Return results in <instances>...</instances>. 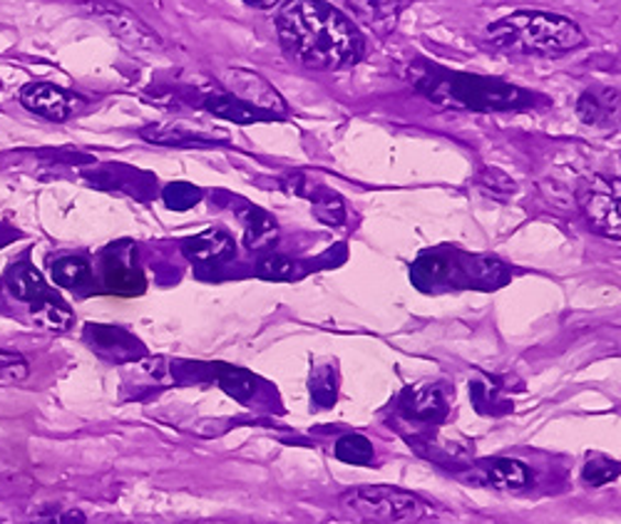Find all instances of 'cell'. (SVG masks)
<instances>
[{"instance_id": "cell-25", "label": "cell", "mask_w": 621, "mask_h": 524, "mask_svg": "<svg viewBox=\"0 0 621 524\" xmlns=\"http://www.w3.org/2000/svg\"><path fill=\"white\" fill-rule=\"evenodd\" d=\"M619 478V462L604 458V455H589L585 470H581V480H585L589 488H601V484H609Z\"/></svg>"}, {"instance_id": "cell-9", "label": "cell", "mask_w": 621, "mask_h": 524, "mask_svg": "<svg viewBox=\"0 0 621 524\" xmlns=\"http://www.w3.org/2000/svg\"><path fill=\"white\" fill-rule=\"evenodd\" d=\"M579 209L585 211L591 229L601 237L619 239L621 234V219H619V199L611 197L609 192L599 187H585L577 192Z\"/></svg>"}, {"instance_id": "cell-12", "label": "cell", "mask_w": 621, "mask_h": 524, "mask_svg": "<svg viewBox=\"0 0 621 524\" xmlns=\"http://www.w3.org/2000/svg\"><path fill=\"white\" fill-rule=\"evenodd\" d=\"M401 407L407 417L423 423H438L448 413V405H445L438 387H407Z\"/></svg>"}, {"instance_id": "cell-6", "label": "cell", "mask_w": 621, "mask_h": 524, "mask_svg": "<svg viewBox=\"0 0 621 524\" xmlns=\"http://www.w3.org/2000/svg\"><path fill=\"white\" fill-rule=\"evenodd\" d=\"M225 83L229 87V95H235L237 100L251 105V108L257 110H264L269 114L274 112H284L286 110V102L284 97H281L274 87H271L264 77L251 73V70H241V67H235V70H229L225 75Z\"/></svg>"}, {"instance_id": "cell-7", "label": "cell", "mask_w": 621, "mask_h": 524, "mask_svg": "<svg viewBox=\"0 0 621 524\" xmlns=\"http://www.w3.org/2000/svg\"><path fill=\"white\" fill-rule=\"evenodd\" d=\"M85 338L97 356L108 358L112 363L138 361V358L144 356V346L140 343V338H134L120 326L90 324L85 331Z\"/></svg>"}, {"instance_id": "cell-27", "label": "cell", "mask_w": 621, "mask_h": 524, "mask_svg": "<svg viewBox=\"0 0 621 524\" xmlns=\"http://www.w3.org/2000/svg\"><path fill=\"white\" fill-rule=\"evenodd\" d=\"M162 199L170 209L187 211V209L194 207V204L201 201V189L194 187V184H187V182H174V184H170V187H164Z\"/></svg>"}, {"instance_id": "cell-4", "label": "cell", "mask_w": 621, "mask_h": 524, "mask_svg": "<svg viewBox=\"0 0 621 524\" xmlns=\"http://www.w3.org/2000/svg\"><path fill=\"white\" fill-rule=\"evenodd\" d=\"M435 92L450 95L453 102L475 110H508L527 100L518 87L470 75H448L443 83H435Z\"/></svg>"}, {"instance_id": "cell-10", "label": "cell", "mask_w": 621, "mask_h": 524, "mask_svg": "<svg viewBox=\"0 0 621 524\" xmlns=\"http://www.w3.org/2000/svg\"><path fill=\"white\" fill-rule=\"evenodd\" d=\"M235 239L221 229L201 231V234L184 241V254L197 264H219V261L235 256Z\"/></svg>"}, {"instance_id": "cell-31", "label": "cell", "mask_w": 621, "mask_h": 524, "mask_svg": "<svg viewBox=\"0 0 621 524\" xmlns=\"http://www.w3.org/2000/svg\"><path fill=\"white\" fill-rule=\"evenodd\" d=\"M249 8H259V11H266V8H274L279 0H244Z\"/></svg>"}, {"instance_id": "cell-20", "label": "cell", "mask_w": 621, "mask_h": 524, "mask_svg": "<svg viewBox=\"0 0 621 524\" xmlns=\"http://www.w3.org/2000/svg\"><path fill=\"white\" fill-rule=\"evenodd\" d=\"M105 286L118 296H138L144 291V276L138 269L115 261V264H108V269H105Z\"/></svg>"}, {"instance_id": "cell-30", "label": "cell", "mask_w": 621, "mask_h": 524, "mask_svg": "<svg viewBox=\"0 0 621 524\" xmlns=\"http://www.w3.org/2000/svg\"><path fill=\"white\" fill-rule=\"evenodd\" d=\"M601 112H609V110L599 102V97L595 92L581 95V100H579V118L581 120L597 124V122H601Z\"/></svg>"}, {"instance_id": "cell-1", "label": "cell", "mask_w": 621, "mask_h": 524, "mask_svg": "<svg viewBox=\"0 0 621 524\" xmlns=\"http://www.w3.org/2000/svg\"><path fill=\"white\" fill-rule=\"evenodd\" d=\"M279 43L310 70H341L363 57L366 41L353 21L326 0H286L276 15Z\"/></svg>"}, {"instance_id": "cell-22", "label": "cell", "mask_w": 621, "mask_h": 524, "mask_svg": "<svg viewBox=\"0 0 621 524\" xmlns=\"http://www.w3.org/2000/svg\"><path fill=\"white\" fill-rule=\"evenodd\" d=\"M306 197L314 204V215L324 221L328 227H338L346 217V207L338 194L328 192L324 187H318L314 192H304Z\"/></svg>"}, {"instance_id": "cell-23", "label": "cell", "mask_w": 621, "mask_h": 524, "mask_svg": "<svg viewBox=\"0 0 621 524\" xmlns=\"http://www.w3.org/2000/svg\"><path fill=\"white\" fill-rule=\"evenodd\" d=\"M336 458L346 465H363L366 468V465L373 462L375 452H373L371 440L363 438V435H358V433H351L336 443Z\"/></svg>"}, {"instance_id": "cell-14", "label": "cell", "mask_w": 621, "mask_h": 524, "mask_svg": "<svg viewBox=\"0 0 621 524\" xmlns=\"http://www.w3.org/2000/svg\"><path fill=\"white\" fill-rule=\"evenodd\" d=\"M241 225H244V241L251 251L269 249L276 244L279 239V227L271 215L259 207H247L239 211Z\"/></svg>"}, {"instance_id": "cell-17", "label": "cell", "mask_w": 621, "mask_h": 524, "mask_svg": "<svg viewBox=\"0 0 621 524\" xmlns=\"http://www.w3.org/2000/svg\"><path fill=\"white\" fill-rule=\"evenodd\" d=\"M453 276V261L440 254H425L415 261L411 269V279L418 284V288H433L445 284Z\"/></svg>"}, {"instance_id": "cell-8", "label": "cell", "mask_w": 621, "mask_h": 524, "mask_svg": "<svg viewBox=\"0 0 621 524\" xmlns=\"http://www.w3.org/2000/svg\"><path fill=\"white\" fill-rule=\"evenodd\" d=\"M21 102L28 110L41 114L45 120L53 122H65L67 118H73L77 110V100L65 92L63 87L51 85V83H31L21 90Z\"/></svg>"}, {"instance_id": "cell-3", "label": "cell", "mask_w": 621, "mask_h": 524, "mask_svg": "<svg viewBox=\"0 0 621 524\" xmlns=\"http://www.w3.org/2000/svg\"><path fill=\"white\" fill-rule=\"evenodd\" d=\"M341 507L366 522L397 524L418 522L425 514V502L413 492L397 490L393 484H371L341 494Z\"/></svg>"}, {"instance_id": "cell-13", "label": "cell", "mask_w": 621, "mask_h": 524, "mask_svg": "<svg viewBox=\"0 0 621 524\" xmlns=\"http://www.w3.org/2000/svg\"><path fill=\"white\" fill-rule=\"evenodd\" d=\"M482 478L498 490L520 492L532 484V472L520 460L512 458H494L482 462Z\"/></svg>"}, {"instance_id": "cell-26", "label": "cell", "mask_w": 621, "mask_h": 524, "mask_svg": "<svg viewBox=\"0 0 621 524\" xmlns=\"http://www.w3.org/2000/svg\"><path fill=\"white\" fill-rule=\"evenodd\" d=\"M28 375H31V365H28L25 358L0 348V387L23 383Z\"/></svg>"}, {"instance_id": "cell-15", "label": "cell", "mask_w": 621, "mask_h": 524, "mask_svg": "<svg viewBox=\"0 0 621 524\" xmlns=\"http://www.w3.org/2000/svg\"><path fill=\"white\" fill-rule=\"evenodd\" d=\"M31 318L35 321V326L45 328V331H70L73 324H75V316L70 306L65 304L63 298H57L53 291L51 294H45L43 298H37L31 304Z\"/></svg>"}, {"instance_id": "cell-29", "label": "cell", "mask_w": 621, "mask_h": 524, "mask_svg": "<svg viewBox=\"0 0 621 524\" xmlns=\"http://www.w3.org/2000/svg\"><path fill=\"white\" fill-rule=\"evenodd\" d=\"M31 524H85V514L80 510H43Z\"/></svg>"}, {"instance_id": "cell-2", "label": "cell", "mask_w": 621, "mask_h": 524, "mask_svg": "<svg viewBox=\"0 0 621 524\" xmlns=\"http://www.w3.org/2000/svg\"><path fill=\"white\" fill-rule=\"evenodd\" d=\"M488 43L502 53L557 57L579 51L587 35L571 18L547 11H514L488 28Z\"/></svg>"}, {"instance_id": "cell-11", "label": "cell", "mask_w": 621, "mask_h": 524, "mask_svg": "<svg viewBox=\"0 0 621 524\" xmlns=\"http://www.w3.org/2000/svg\"><path fill=\"white\" fill-rule=\"evenodd\" d=\"M346 6L356 13L358 21L371 28L378 35H388L395 31L397 13H401V0H346Z\"/></svg>"}, {"instance_id": "cell-18", "label": "cell", "mask_w": 621, "mask_h": 524, "mask_svg": "<svg viewBox=\"0 0 621 524\" xmlns=\"http://www.w3.org/2000/svg\"><path fill=\"white\" fill-rule=\"evenodd\" d=\"M8 284H11V291L15 294V298L28 301V304H33V301L43 298L45 294H51V286L45 284V279H43L41 271L33 269V266H28V264L15 266L13 274H11V281H8Z\"/></svg>"}, {"instance_id": "cell-5", "label": "cell", "mask_w": 621, "mask_h": 524, "mask_svg": "<svg viewBox=\"0 0 621 524\" xmlns=\"http://www.w3.org/2000/svg\"><path fill=\"white\" fill-rule=\"evenodd\" d=\"M80 11L90 15L92 21L102 23L120 41L138 47V51H160L162 47L160 35L140 15H134L130 8L112 3V0H83Z\"/></svg>"}, {"instance_id": "cell-19", "label": "cell", "mask_w": 621, "mask_h": 524, "mask_svg": "<svg viewBox=\"0 0 621 524\" xmlns=\"http://www.w3.org/2000/svg\"><path fill=\"white\" fill-rule=\"evenodd\" d=\"M53 281L63 288H83L92 281V269L80 256H63L53 264Z\"/></svg>"}, {"instance_id": "cell-21", "label": "cell", "mask_w": 621, "mask_h": 524, "mask_svg": "<svg viewBox=\"0 0 621 524\" xmlns=\"http://www.w3.org/2000/svg\"><path fill=\"white\" fill-rule=\"evenodd\" d=\"M217 381L219 385L225 387V393H229L237 401H249L251 395L257 393V378L251 375L249 371H241V368L235 365H219L217 368Z\"/></svg>"}, {"instance_id": "cell-28", "label": "cell", "mask_w": 621, "mask_h": 524, "mask_svg": "<svg viewBox=\"0 0 621 524\" xmlns=\"http://www.w3.org/2000/svg\"><path fill=\"white\" fill-rule=\"evenodd\" d=\"M310 397L318 407H331L336 403V373L331 368H318L310 373Z\"/></svg>"}, {"instance_id": "cell-16", "label": "cell", "mask_w": 621, "mask_h": 524, "mask_svg": "<svg viewBox=\"0 0 621 524\" xmlns=\"http://www.w3.org/2000/svg\"><path fill=\"white\" fill-rule=\"evenodd\" d=\"M207 110L217 114L221 120H229L235 124H251V122H264L271 114L264 110L251 108V105L237 100L235 95H215L207 100Z\"/></svg>"}, {"instance_id": "cell-24", "label": "cell", "mask_w": 621, "mask_h": 524, "mask_svg": "<svg viewBox=\"0 0 621 524\" xmlns=\"http://www.w3.org/2000/svg\"><path fill=\"white\" fill-rule=\"evenodd\" d=\"M257 274L266 281H294L304 276V269L294 259L269 254L257 264Z\"/></svg>"}]
</instances>
